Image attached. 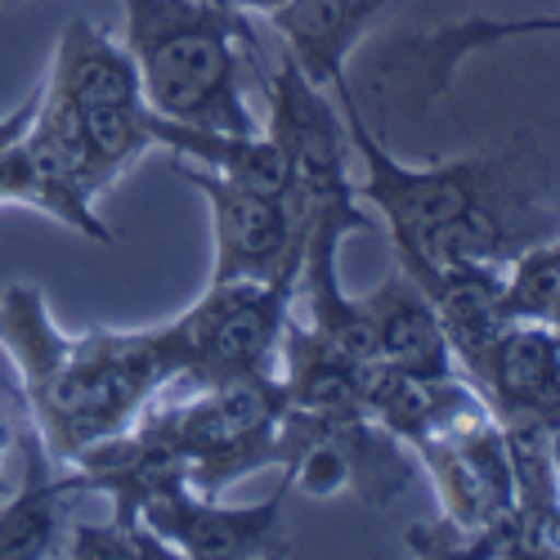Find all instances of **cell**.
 <instances>
[{"mask_svg": "<svg viewBox=\"0 0 560 560\" xmlns=\"http://www.w3.org/2000/svg\"><path fill=\"white\" fill-rule=\"evenodd\" d=\"M412 462H422L431 476L444 521L457 529H485L516 511V466H511V444L498 422V412L480 399H471L462 412H453L440 431L417 440Z\"/></svg>", "mask_w": 560, "mask_h": 560, "instance_id": "52a82bcc", "label": "cell"}, {"mask_svg": "<svg viewBox=\"0 0 560 560\" xmlns=\"http://www.w3.org/2000/svg\"><path fill=\"white\" fill-rule=\"evenodd\" d=\"M260 90L269 104V121L260 126L292 171V211L305 220L318 211H346V215H372L354 198L350 175V130L341 117V104H332V90L310 81L296 59L283 50L269 72L260 68Z\"/></svg>", "mask_w": 560, "mask_h": 560, "instance_id": "8992f818", "label": "cell"}, {"mask_svg": "<svg viewBox=\"0 0 560 560\" xmlns=\"http://www.w3.org/2000/svg\"><path fill=\"white\" fill-rule=\"evenodd\" d=\"M551 328L560 332V292H556V305H551Z\"/></svg>", "mask_w": 560, "mask_h": 560, "instance_id": "d6986e66", "label": "cell"}, {"mask_svg": "<svg viewBox=\"0 0 560 560\" xmlns=\"http://www.w3.org/2000/svg\"><path fill=\"white\" fill-rule=\"evenodd\" d=\"M390 5L395 0H278L265 19L283 36V50L296 59V68L310 81H318L323 90H337L350 81L346 63L354 45Z\"/></svg>", "mask_w": 560, "mask_h": 560, "instance_id": "4fadbf2b", "label": "cell"}, {"mask_svg": "<svg viewBox=\"0 0 560 560\" xmlns=\"http://www.w3.org/2000/svg\"><path fill=\"white\" fill-rule=\"evenodd\" d=\"M10 444H14V431L5 427V417H0V498H5V493L14 489V485L5 480V448H10Z\"/></svg>", "mask_w": 560, "mask_h": 560, "instance_id": "ac0fdd59", "label": "cell"}, {"mask_svg": "<svg viewBox=\"0 0 560 560\" xmlns=\"http://www.w3.org/2000/svg\"><path fill=\"white\" fill-rule=\"evenodd\" d=\"M72 560H175V547L144 521H68L63 551Z\"/></svg>", "mask_w": 560, "mask_h": 560, "instance_id": "9a60e30c", "label": "cell"}, {"mask_svg": "<svg viewBox=\"0 0 560 560\" xmlns=\"http://www.w3.org/2000/svg\"><path fill=\"white\" fill-rule=\"evenodd\" d=\"M471 386L506 427H560V332L551 323L511 318Z\"/></svg>", "mask_w": 560, "mask_h": 560, "instance_id": "30bf717a", "label": "cell"}, {"mask_svg": "<svg viewBox=\"0 0 560 560\" xmlns=\"http://www.w3.org/2000/svg\"><path fill=\"white\" fill-rule=\"evenodd\" d=\"M27 117H32V95L19 104V113H10L0 121V207L40 211V184H36V171H32L27 149H23Z\"/></svg>", "mask_w": 560, "mask_h": 560, "instance_id": "2e32d148", "label": "cell"}, {"mask_svg": "<svg viewBox=\"0 0 560 560\" xmlns=\"http://www.w3.org/2000/svg\"><path fill=\"white\" fill-rule=\"evenodd\" d=\"M296 283L233 278L211 283L189 310L158 323L175 382L220 386L247 377H278V350L292 323Z\"/></svg>", "mask_w": 560, "mask_h": 560, "instance_id": "277c9868", "label": "cell"}, {"mask_svg": "<svg viewBox=\"0 0 560 560\" xmlns=\"http://www.w3.org/2000/svg\"><path fill=\"white\" fill-rule=\"evenodd\" d=\"M288 412V390L278 377H247L198 386L184 404H149V422L171 440L184 462V480L198 493L220 498L233 480L278 466V427Z\"/></svg>", "mask_w": 560, "mask_h": 560, "instance_id": "5b68a950", "label": "cell"}, {"mask_svg": "<svg viewBox=\"0 0 560 560\" xmlns=\"http://www.w3.org/2000/svg\"><path fill=\"white\" fill-rule=\"evenodd\" d=\"M126 36L144 104L179 126L256 135L247 72L260 77V40L252 14L215 0H121Z\"/></svg>", "mask_w": 560, "mask_h": 560, "instance_id": "3957f363", "label": "cell"}, {"mask_svg": "<svg viewBox=\"0 0 560 560\" xmlns=\"http://www.w3.org/2000/svg\"><path fill=\"white\" fill-rule=\"evenodd\" d=\"M77 498L63 466L36 435L23 440V485L0 498V560H45L63 551L68 502Z\"/></svg>", "mask_w": 560, "mask_h": 560, "instance_id": "5bb4252c", "label": "cell"}, {"mask_svg": "<svg viewBox=\"0 0 560 560\" xmlns=\"http://www.w3.org/2000/svg\"><path fill=\"white\" fill-rule=\"evenodd\" d=\"M292 480L283 476L265 502L252 506H224L211 493H198L189 480H166L144 502L139 521L158 538L175 547V556L189 560H252V556H288L292 538L283 525Z\"/></svg>", "mask_w": 560, "mask_h": 560, "instance_id": "9c48e42d", "label": "cell"}, {"mask_svg": "<svg viewBox=\"0 0 560 560\" xmlns=\"http://www.w3.org/2000/svg\"><path fill=\"white\" fill-rule=\"evenodd\" d=\"M332 100L341 104L350 130V153L363 166V179H354V198L386 224L404 273L422 283L448 265H506L521 252V229L534 220V202L521 189L525 144L404 166L368 126L350 81L332 90Z\"/></svg>", "mask_w": 560, "mask_h": 560, "instance_id": "6da1fadb", "label": "cell"}, {"mask_svg": "<svg viewBox=\"0 0 560 560\" xmlns=\"http://www.w3.org/2000/svg\"><path fill=\"white\" fill-rule=\"evenodd\" d=\"M0 350L14 363L32 435L55 466H72L90 444L130 431L175 382L158 328L63 332L32 283L0 292Z\"/></svg>", "mask_w": 560, "mask_h": 560, "instance_id": "7a4b0ae2", "label": "cell"}, {"mask_svg": "<svg viewBox=\"0 0 560 560\" xmlns=\"http://www.w3.org/2000/svg\"><path fill=\"white\" fill-rule=\"evenodd\" d=\"M215 5H224V10H238V14H269L278 0H215Z\"/></svg>", "mask_w": 560, "mask_h": 560, "instance_id": "e0dca14e", "label": "cell"}, {"mask_svg": "<svg viewBox=\"0 0 560 560\" xmlns=\"http://www.w3.org/2000/svg\"><path fill=\"white\" fill-rule=\"evenodd\" d=\"M525 36H560V14H538V19H462L444 23L422 36H404L395 40V55L386 59V72L399 77V85L412 81V95L422 104H435L448 95L453 77L471 55L498 50L506 40H525Z\"/></svg>", "mask_w": 560, "mask_h": 560, "instance_id": "7c38bea8", "label": "cell"}, {"mask_svg": "<svg viewBox=\"0 0 560 560\" xmlns=\"http://www.w3.org/2000/svg\"><path fill=\"white\" fill-rule=\"evenodd\" d=\"M359 305L372 332V363L399 368L408 377H453V372H462L444 337V323L412 273L395 269L372 296H359Z\"/></svg>", "mask_w": 560, "mask_h": 560, "instance_id": "8fae6325", "label": "cell"}, {"mask_svg": "<svg viewBox=\"0 0 560 560\" xmlns=\"http://www.w3.org/2000/svg\"><path fill=\"white\" fill-rule=\"evenodd\" d=\"M175 171L189 179L211 207V233H215L211 283H233V278L296 283L310 229H305V220H296L292 198L247 189L238 179L215 175L194 162H179V158H175Z\"/></svg>", "mask_w": 560, "mask_h": 560, "instance_id": "ba28073f", "label": "cell"}]
</instances>
